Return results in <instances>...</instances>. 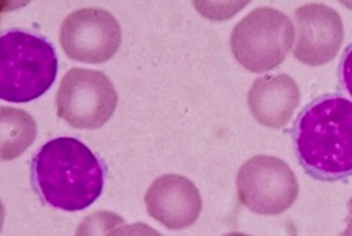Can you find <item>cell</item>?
<instances>
[{"label": "cell", "mask_w": 352, "mask_h": 236, "mask_svg": "<svg viewBox=\"0 0 352 236\" xmlns=\"http://www.w3.org/2000/svg\"><path fill=\"white\" fill-rule=\"evenodd\" d=\"M297 159L320 181L352 176V101L325 94L309 103L292 129Z\"/></svg>", "instance_id": "1"}, {"label": "cell", "mask_w": 352, "mask_h": 236, "mask_svg": "<svg viewBox=\"0 0 352 236\" xmlns=\"http://www.w3.org/2000/svg\"><path fill=\"white\" fill-rule=\"evenodd\" d=\"M36 192L53 208L78 212L96 202L104 184V166L74 138H56L36 153L32 162Z\"/></svg>", "instance_id": "2"}, {"label": "cell", "mask_w": 352, "mask_h": 236, "mask_svg": "<svg viewBox=\"0 0 352 236\" xmlns=\"http://www.w3.org/2000/svg\"><path fill=\"white\" fill-rule=\"evenodd\" d=\"M0 98L28 103L47 92L58 74V56L36 33L11 30L0 38Z\"/></svg>", "instance_id": "3"}, {"label": "cell", "mask_w": 352, "mask_h": 236, "mask_svg": "<svg viewBox=\"0 0 352 236\" xmlns=\"http://www.w3.org/2000/svg\"><path fill=\"white\" fill-rule=\"evenodd\" d=\"M295 41V28L276 8H258L234 28L232 54L245 69L263 73L280 66Z\"/></svg>", "instance_id": "4"}, {"label": "cell", "mask_w": 352, "mask_h": 236, "mask_svg": "<svg viewBox=\"0 0 352 236\" xmlns=\"http://www.w3.org/2000/svg\"><path fill=\"white\" fill-rule=\"evenodd\" d=\"M56 111L76 129H98L112 118L118 93L101 71L72 68L65 74L56 92Z\"/></svg>", "instance_id": "5"}, {"label": "cell", "mask_w": 352, "mask_h": 236, "mask_svg": "<svg viewBox=\"0 0 352 236\" xmlns=\"http://www.w3.org/2000/svg\"><path fill=\"white\" fill-rule=\"evenodd\" d=\"M236 186L241 202L261 215H278L288 211L300 189L287 162L270 155L254 156L243 164Z\"/></svg>", "instance_id": "6"}, {"label": "cell", "mask_w": 352, "mask_h": 236, "mask_svg": "<svg viewBox=\"0 0 352 236\" xmlns=\"http://www.w3.org/2000/svg\"><path fill=\"white\" fill-rule=\"evenodd\" d=\"M121 41L120 25L102 8L76 10L61 24V47L72 61L102 64L116 56Z\"/></svg>", "instance_id": "7"}, {"label": "cell", "mask_w": 352, "mask_h": 236, "mask_svg": "<svg viewBox=\"0 0 352 236\" xmlns=\"http://www.w3.org/2000/svg\"><path fill=\"white\" fill-rule=\"evenodd\" d=\"M297 43L294 56L309 66L331 61L340 52L344 30L340 14L324 4H307L295 13Z\"/></svg>", "instance_id": "8"}, {"label": "cell", "mask_w": 352, "mask_h": 236, "mask_svg": "<svg viewBox=\"0 0 352 236\" xmlns=\"http://www.w3.org/2000/svg\"><path fill=\"white\" fill-rule=\"evenodd\" d=\"M147 212L168 229L188 228L199 219L202 199L187 176L164 174L157 178L144 196Z\"/></svg>", "instance_id": "9"}, {"label": "cell", "mask_w": 352, "mask_h": 236, "mask_svg": "<svg viewBox=\"0 0 352 236\" xmlns=\"http://www.w3.org/2000/svg\"><path fill=\"white\" fill-rule=\"evenodd\" d=\"M300 101L296 81L285 73L258 78L248 94L249 108L254 118L272 129L285 127Z\"/></svg>", "instance_id": "10"}, {"label": "cell", "mask_w": 352, "mask_h": 236, "mask_svg": "<svg viewBox=\"0 0 352 236\" xmlns=\"http://www.w3.org/2000/svg\"><path fill=\"white\" fill-rule=\"evenodd\" d=\"M1 159L13 160L21 156L36 138V125L32 116L21 108H0Z\"/></svg>", "instance_id": "11"}, {"label": "cell", "mask_w": 352, "mask_h": 236, "mask_svg": "<svg viewBox=\"0 0 352 236\" xmlns=\"http://www.w3.org/2000/svg\"><path fill=\"white\" fill-rule=\"evenodd\" d=\"M124 224V217L116 213L100 211L86 216L76 228V236H109Z\"/></svg>", "instance_id": "12"}, {"label": "cell", "mask_w": 352, "mask_h": 236, "mask_svg": "<svg viewBox=\"0 0 352 236\" xmlns=\"http://www.w3.org/2000/svg\"><path fill=\"white\" fill-rule=\"evenodd\" d=\"M109 236H164L161 233L152 228L149 224L144 222L126 224L122 227H118L111 232Z\"/></svg>", "instance_id": "13"}, {"label": "cell", "mask_w": 352, "mask_h": 236, "mask_svg": "<svg viewBox=\"0 0 352 236\" xmlns=\"http://www.w3.org/2000/svg\"><path fill=\"white\" fill-rule=\"evenodd\" d=\"M340 81L352 98V44L349 45L340 63Z\"/></svg>", "instance_id": "14"}, {"label": "cell", "mask_w": 352, "mask_h": 236, "mask_svg": "<svg viewBox=\"0 0 352 236\" xmlns=\"http://www.w3.org/2000/svg\"><path fill=\"white\" fill-rule=\"evenodd\" d=\"M348 220V227L345 229L344 233L342 234V236H352V216L346 219Z\"/></svg>", "instance_id": "15"}, {"label": "cell", "mask_w": 352, "mask_h": 236, "mask_svg": "<svg viewBox=\"0 0 352 236\" xmlns=\"http://www.w3.org/2000/svg\"><path fill=\"white\" fill-rule=\"evenodd\" d=\"M223 236H252V235H248V234H244V233L232 232V233H228V234H226V235H223Z\"/></svg>", "instance_id": "16"}, {"label": "cell", "mask_w": 352, "mask_h": 236, "mask_svg": "<svg viewBox=\"0 0 352 236\" xmlns=\"http://www.w3.org/2000/svg\"><path fill=\"white\" fill-rule=\"evenodd\" d=\"M348 211H349V215H348V219H349V217H351V216H352V197H351V200L349 201V202H348Z\"/></svg>", "instance_id": "17"}]
</instances>
